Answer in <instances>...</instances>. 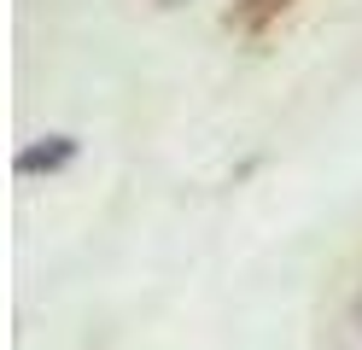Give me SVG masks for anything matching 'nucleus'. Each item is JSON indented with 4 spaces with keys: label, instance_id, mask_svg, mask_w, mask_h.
Masks as SVG:
<instances>
[{
    "label": "nucleus",
    "instance_id": "obj_1",
    "mask_svg": "<svg viewBox=\"0 0 362 350\" xmlns=\"http://www.w3.org/2000/svg\"><path fill=\"white\" fill-rule=\"evenodd\" d=\"M71 158H76V140H71V134H47V140H35V146L18 152L12 170H18V175H53V170H64Z\"/></svg>",
    "mask_w": 362,
    "mask_h": 350
},
{
    "label": "nucleus",
    "instance_id": "obj_2",
    "mask_svg": "<svg viewBox=\"0 0 362 350\" xmlns=\"http://www.w3.org/2000/svg\"><path fill=\"white\" fill-rule=\"evenodd\" d=\"M292 6H298V0H234L222 23H228L234 35H263L269 23H275L281 12H292Z\"/></svg>",
    "mask_w": 362,
    "mask_h": 350
},
{
    "label": "nucleus",
    "instance_id": "obj_3",
    "mask_svg": "<svg viewBox=\"0 0 362 350\" xmlns=\"http://www.w3.org/2000/svg\"><path fill=\"white\" fill-rule=\"evenodd\" d=\"M158 6H181V0H158Z\"/></svg>",
    "mask_w": 362,
    "mask_h": 350
}]
</instances>
